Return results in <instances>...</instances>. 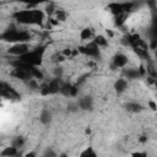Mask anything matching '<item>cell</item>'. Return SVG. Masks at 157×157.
Wrapping results in <instances>:
<instances>
[{
    "label": "cell",
    "mask_w": 157,
    "mask_h": 157,
    "mask_svg": "<svg viewBox=\"0 0 157 157\" xmlns=\"http://www.w3.org/2000/svg\"><path fill=\"white\" fill-rule=\"evenodd\" d=\"M92 42H93L99 49L105 48V47L108 45V38H107L105 36H103V34H97V36H94V39H92Z\"/></svg>",
    "instance_id": "cell-8"
},
{
    "label": "cell",
    "mask_w": 157,
    "mask_h": 157,
    "mask_svg": "<svg viewBox=\"0 0 157 157\" xmlns=\"http://www.w3.org/2000/svg\"><path fill=\"white\" fill-rule=\"evenodd\" d=\"M91 105H92V102L88 97H85V98L80 99V107L82 109H88V108H91Z\"/></svg>",
    "instance_id": "cell-15"
},
{
    "label": "cell",
    "mask_w": 157,
    "mask_h": 157,
    "mask_svg": "<svg viewBox=\"0 0 157 157\" xmlns=\"http://www.w3.org/2000/svg\"><path fill=\"white\" fill-rule=\"evenodd\" d=\"M52 17H54L59 23H61V22H65L67 20V12L63 9H56Z\"/></svg>",
    "instance_id": "cell-9"
},
{
    "label": "cell",
    "mask_w": 157,
    "mask_h": 157,
    "mask_svg": "<svg viewBox=\"0 0 157 157\" xmlns=\"http://www.w3.org/2000/svg\"><path fill=\"white\" fill-rule=\"evenodd\" d=\"M22 157H37V152H36V151H33V150H31V151L26 152Z\"/></svg>",
    "instance_id": "cell-19"
},
{
    "label": "cell",
    "mask_w": 157,
    "mask_h": 157,
    "mask_svg": "<svg viewBox=\"0 0 157 157\" xmlns=\"http://www.w3.org/2000/svg\"><path fill=\"white\" fill-rule=\"evenodd\" d=\"M126 109H128L129 112L137 113V112H140V110H141V105H140L139 103H136V102H130V103H128V104H126Z\"/></svg>",
    "instance_id": "cell-14"
},
{
    "label": "cell",
    "mask_w": 157,
    "mask_h": 157,
    "mask_svg": "<svg viewBox=\"0 0 157 157\" xmlns=\"http://www.w3.org/2000/svg\"><path fill=\"white\" fill-rule=\"evenodd\" d=\"M147 105L150 107V109H152V110H157V103H156V102H153V101H148V102H147Z\"/></svg>",
    "instance_id": "cell-18"
},
{
    "label": "cell",
    "mask_w": 157,
    "mask_h": 157,
    "mask_svg": "<svg viewBox=\"0 0 157 157\" xmlns=\"http://www.w3.org/2000/svg\"><path fill=\"white\" fill-rule=\"evenodd\" d=\"M92 37H93V32H92L91 28L86 27V28H82L80 31V39L81 40H85L86 42V40H90Z\"/></svg>",
    "instance_id": "cell-11"
},
{
    "label": "cell",
    "mask_w": 157,
    "mask_h": 157,
    "mask_svg": "<svg viewBox=\"0 0 157 157\" xmlns=\"http://www.w3.org/2000/svg\"><path fill=\"white\" fill-rule=\"evenodd\" d=\"M31 49L32 48H31L29 43H15V44H11L9 47L7 54L11 55L12 58H21L22 55L28 53Z\"/></svg>",
    "instance_id": "cell-4"
},
{
    "label": "cell",
    "mask_w": 157,
    "mask_h": 157,
    "mask_svg": "<svg viewBox=\"0 0 157 157\" xmlns=\"http://www.w3.org/2000/svg\"><path fill=\"white\" fill-rule=\"evenodd\" d=\"M78 157H98V155L92 146H87L83 150H81Z\"/></svg>",
    "instance_id": "cell-10"
},
{
    "label": "cell",
    "mask_w": 157,
    "mask_h": 157,
    "mask_svg": "<svg viewBox=\"0 0 157 157\" xmlns=\"http://www.w3.org/2000/svg\"><path fill=\"white\" fill-rule=\"evenodd\" d=\"M43 157H59V156L56 155V152H55L53 148L48 147V148L44 151V153H43Z\"/></svg>",
    "instance_id": "cell-16"
},
{
    "label": "cell",
    "mask_w": 157,
    "mask_h": 157,
    "mask_svg": "<svg viewBox=\"0 0 157 157\" xmlns=\"http://www.w3.org/2000/svg\"><path fill=\"white\" fill-rule=\"evenodd\" d=\"M13 18L17 23L23 26H40L44 22L45 12L39 9H23L17 10L13 13Z\"/></svg>",
    "instance_id": "cell-1"
},
{
    "label": "cell",
    "mask_w": 157,
    "mask_h": 157,
    "mask_svg": "<svg viewBox=\"0 0 157 157\" xmlns=\"http://www.w3.org/2000/svg\"><path fill=\"white\" fill-rule=\"evenodd\" d=\"M108 10L109 12L115 17V16H119L121 13H125V10H124V4L123 2H110L108 5Z\"/></svg>",
    "instance_id": "cell-6"
},
{
    "label": "cell",
    "mask_w": 157,
    "mask_h": 157,
    "mask_svg": "<svg viewBox=\"0 0 157 157\" xmlns=\"http://www.w3.org/2000/svg\"><path fill=\"white\" fill-rule=\"evenodd\" d=\"M130 157H148V156H147V152L145 151H134L130 155Z\"/></svg>",
    "instance_id": "cell-17"
},
{
    "label": "cell",
    "mask_w": 157,
    "mask_h": 157,
    "mask_svg": "<svg viewBox=\"0 0 157 157\" xmlns=\"http://www.w3.org/2000/svg\"><path fill=\"white\" fill-rule=\"evenodd\" d=\"M128 64H129V58L125 53H121V52L117 53L112 59V65L115 69H124L126 67Z\"/></svg>",
    "instance_id": "cell-5"
},
{
    "label": "cell",
    "mask_w": 157,
    "mask_h": 157,
    "mask_svg": "<svg viewBox=\"0 0 157 157\" xmlns=\"http://www.w3.org/2000/svg\"><path fill=\"white\" fill-rule=\"evenodd\" d=\"M18 155V148L10 145L1 150V157H15Z\"/></svg>",
    "instance_id": "cell-7"
},
{
    "label": "cell",
    "mask_w": 157,
    "mask_h": 157,
    "mask_svg": "<svg viewBox=\"0 0 157 157\" xmlns=\"http://www.w3.org/2000/svg\"><path fill=\"white\" fill-rule=\"evenodd\" d=\"M50 120H52V113L48 109H43L39 114V121L42 124H48L50 123Z\"/></svg>",
    "instance_id": "cell-13"
},
{
    "label": "cell",
    "mask_w": 157,
    "mask_h": 157,
    "mask_svg": "<svg viewBox=\"0 0 157 157\" xmlns=\"http://www.w3.org/2000/svg\"><path fill=\"white\" fill-rule=\"evenodd\" d=\"M114 87H115V90L118 92H124L128 88V81L125 78H123V77L121 78H118L115 81V83H114Z\"/></svg>",
    "instance_id": "cell-12"
},
{
    "label": "cell",
    "mask_w": 157,
    "mask_h": 157,
    "mask_svg": "<svg viewBox=\"0 0 157 157\" xmlns=\"http://www.w3.org/2000/svg\"><path fill=\"white\" fill-rule=\"evenodd\" d=\"M0 91H1V97L4 99H10V101H18L21 98L18 91L16 88H13L10 83L1 81L0 83Z\"/></svg>",
    "instance_id": "cell-3"
},
{
    "label": "cell",
    "mask_w": 157,
    "mask_h": 157,
    "mask_svg": "<svg viewBox=\"0 0 157 157\" xmlns=\"http://www.w3.org/2000/svg\"><path fill=\"white\" fill-rule=\"evenodd\" d=\"M44 52L45 49L43 47H38V48H32L28 53H26L25 55H22L21 58H18L20 60H22L23 63L33 66V67H39L43 63V58H44Z\"/></svg>",
    "instance_id": "cell-2"
}]
</instances>
